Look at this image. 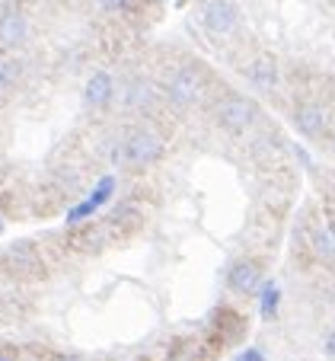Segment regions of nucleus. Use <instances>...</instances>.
Wrapping results in <instances>:
<instances>
[{
    "mask_svg": "<svg viewBox=\"0 0 335 361\" xmlns=\"http://www.w3.org/2000/svg\"><path fill=\"white\" fill-rule=\"evenodd\" d=\"M332 141H335V131H332Z\"/></svg>",
    "mask_w": 335,
    "mask_h": 361,
    "instance_id": "20",
    "label": "nucleus"
},
{
    "mask_svg": "<svg viewBox=\"0 0 335 361\" xmlns=\"http://www.w3.org/2000/svg\"><path fill=\"white\" fill-rule=\"evenodd\" d=\"M0 361H10V358H0Z\"/></svg>",
    "mask_w": 335,
    "mask_h": 361,
    "instance_id": "19",
    "label": "nucleus"
},
{
    "mask_svg": "<svg viewBox=\"0 0 335 361\" xmlns=\"http://www.w3.org/2000/svg\"><path fill=\"white\" fill-rule=\"evenodd\" d=\"M201 74L195 68H179L172 71V77L166 80V96H170L176 106H191V102L201 96Z\"/></svg>",
    "mask_w": 335,
    "mask_h": 361,
    "instance_id": "3",
    "label": "nucleus"
},
{
    "mask_svg": "<svg viewBox=\"0 0 335 361\" xmlns=\"http://www.w3.org/2000/svg\"><path fill=\"white\" fill-rule=\"evenodd\" d=\"M99 7L109 10V13H118V10L128 7V0H99Z\"/></svg>",
    "mask_w": 335,
    "mask_h": 361,
    "instance_id": "14",
    "label": "nucleus"
},
{
    "mask_svg": "<svg viewBox=\"0 0 335 361\" xmlns=\"http://www.w3.org/2000/svg\"><path fill=\"white\" fill-rule=\"evenodd\" d=\"M26 39V16L20 10H4L0 16V48H16Z\"/></svg>",
    "mask_w": 335,
    "mask_h": 361,
    "instance_id": "7",
    "label": "nucleus"
},
{
    "mask_svg": "<svg viewBox=\"0 0 335 361\" xmlns=\"http://www.w3.org/2000/svg\"><path fill=\"white\" fill-rule=\"evenodd\" d=\"M217 122L220 128L233 131V135H243L255 122V102L243 99V96H230V99H224L217 106Z\"/></svg>",
    "mask_w": 335,
    "mask_h": 361,
    "instance_id": "2",
    "label": "nucleus"
},
{
    "mask_svg": "<svg viewBox=\"0 0 335 361\" xmlns=\"http://www.w3.org/2000/svg\"><path fill=\"white\" fill-rule=\"evenodd\" d=\"M316 252L326 256V259H335V233L332 231H320L316 233Z\"/></svg>",
    "mask_w": 335,
    "mask_h": 361,
    "instance_id": "11",
    "label": "nucleus"
},
{
    "mask_svg": "<svg viewBox=\"0 0 335 361\" xmlns=\"http://www.w3.org/2000/svg\"><path fill=\"white\" fill-rule=\"evenodd\" d=\"M329 352H335V339H332V342H329Z\"/></svg>",
    "mask_w": 335,
    "mask_h": 361,
    "instance_id": "16",
    "label": "nucleus"
},
{
    "mask_svg": "<svg viewBox=\"0 0 335 361\" xmlns=\"http://www.w3.org/2000/svg\"><path fill=\"white\" fill-rule=\"evenodd\" d=\"M246 77H249V83H253L259 93H272V90L278 87V64H274V58L259 55L246 68Z\"/></svg>",
    "mask_w": 335,
    "mask_h": 361,
    "instance_id": "5",
    "label": "nucleus"
},
{
    "mask_svg": "<svg viewBox=\"0 0 335 361\" xmlns=\"http://www.w3.org/2000/svg\"><path fill=\"white\" fill-rule=\"evenodd\" d=\"M205 29L211 35H217V39H224V35H230L233 29H236V23H239V13H236V7H233L230 0H211L205 7Z\"/></svg>",
    "mask_w": 335,
    "mask_h": 361,
    "instance_id": "4",
    "label": "nucleus"
},
{
    "mask_svg": "<svg viewBox=\"0 0 335 361\" xmlns=\"http://www.w3.org/2000/svg\"><path fill=\"white\" fill-rule=\"evenodd\" d=\"M0 231H4V221H0Z\"/></svg>",
    "mask_w": 335,
    "mask_h": 361,
    "instance_id": "18",
    "label": "nucleus"
},
{
    "mask_svg": "<svg viewBox=\"0 0 335 361\" xmlns=\"http://www.w3.org/2000/svg\"><path fill=\"white\" fill-rule=\"evenodd\" d=\"M64 361H77V358H64Z\"/></svg>",
    "mask_w": 335,
    "mask_h": 361,
    "instance_id": "17",
    "label": "nucleus"
},
{
    "mask_svg": "<svg viewBox=\"0 0 335 361\" xmlns=\"http://www.w3.org/2000/svg\"><path fill=\"white\" fill-rule=\"evenodd\" d=\"M16 74H20V64H16V61H7V58H0V93L13 87Z\"/></svg>",
    "mask_w": 335,
    "mask_h": 361,
    "instance_id": "10",
    "label": "nucleus"
},
{
    "mask_svg": "<svg viewBox=\"0 0 335 361\" xmlns=\"http://www.w3.org/2000/svg\"><path fill=\"white\" fill-rule=\"evenodd\" d=\"M262 285V269L255 266V262H239V266H233L230 272V288L239 294H249L255 291V288Z\"/></svg>",
    "mask_w": 335,
    "mask_h": 361,
    "instance_id": "9",
    "label": "nucleus"
},
{
    "mask_svg": "<svg viewBox=\"0 0 335 361\" xmlns=\"http://www.w3.org/2000/svg\"><path fill=\"white\" fill-rule=\"evenodd\" d=\"M160 154H163V144H160V137L153 131H134L115 150V160L125 166H147L153 160H160Z\"/></svg>",
    "mask_w": 335,
    "mask_h": 361,
    "instance_id": "1",
    "label": "nucleus"
},
{
    "mask_svg": "<svg viewBox=\"0 0 335 361\" xmlns=\"http://www.w3.org/2000/svg\"><path fill=\"white\" fill-rule=\"evenodd\" d=\"M112 93H115V87H112V77L106 74V71H96V74L87 80V87H83V99H87V106H93V109L109 106Z\"/></svg>",
    "mask_w": 335,
    "mask_h": 361,
    "instance_id": "6",
    "label": "nucleus"
},
{
    "mask_svg": "<svg viewBox=\"0 0 335 361\" xmlns=\"http://www.w3.org/2000/svg\"><path fill=\"white\" fill-rule=\"evenodd\" d=\"M278 298H281L278 288H274V285H265V294H262V314L272 317L274 307H278Z\"/></svg>",
    "mask_w": 335,
    "mask_h": 361,
    "instance_id": "12",
    "label": "nucleus"
},
{
    "mask_svg": "<svg viewBox=\"0 0 335 361\" xmlns=\"http://www.w3.org/2000/svg\"><path fill=\"white\" fill-rule=\"evenodd\" d=\"M239 361H262V352H255V348H249V352L239 355Z\"/></svg>",
    "mask_w": 335,
    "mask_h": 361,
    "instance_id": "15",
    "label": "nucleus"
},
{
    "mask_svg": "<svg viewBox=\"0 0 335 361\" xmlns=\"http://www.w3.org/2000/svg\"><path fill=\"white\" fill-rule=\"evenodd\" d=\"M112 185H115V179H109V176L99 183V192H93V198H89V202H93V208H99V204H103L106 198L112 195Z\"/></svg>",
    "mask_w": 335,
    "mask_h": 361,
    "instance_id": "13",
    "label": "nucleus"
},
{
    "mask_svg": "<svg viewBox=\"0 0 335 361\" xmlns=\"http://www.w3.org/2000/svg\"><path fill=\"white\" fill-rule=\"evenodd\" d=\"M294 125L301 135L320 137L322 131H326V109H320V106H301V109L294 112Z\"/></svg>",
    "mask_w": 335,
    "mask_h": 361,
    "instance_id": "8",
    "label": "nucleus"
}]
</instances>
